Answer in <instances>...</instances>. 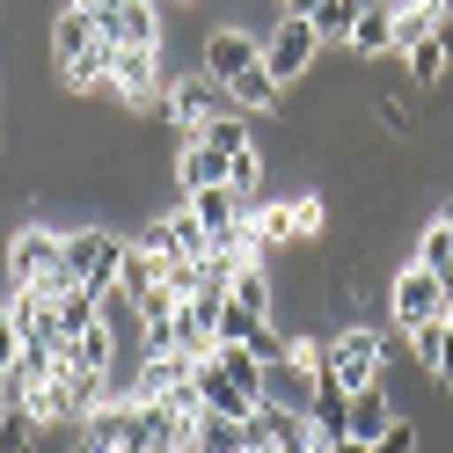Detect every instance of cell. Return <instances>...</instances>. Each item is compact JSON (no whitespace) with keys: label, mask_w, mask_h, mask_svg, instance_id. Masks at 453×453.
Wrapping results in <instances>:
<instances>
[{"label":"cell","mask_w":453,"mask_h":453,"mask_svg":"<svg viewBox=\"0 0 453 453\" xmlns=\"http://www.w3.org/2000/svg\"><path fill=\"white\" fill-rule=\"evenodd\" d=\"M388 424H395V410H388L380 388H365V395H351V403H344V439H358V446H373Z\"/></svg>","instance_id":"14"},{"label":"cell","mask_w":453,"mask_h":453,"mask_svg":"<svg viewBox=\"0 0 453 453\" xmlns=\"http://www.w3.org/2000/svg\"><path fill=\"white\" fill-rule=\"evenodd\" d=\"M329 453H365V446H358V439H336V446H329Z\"/></svg>","instance_id":"30"},{"label":"cell","mask_w":453,"mask_h":453,"mask_svg":"<svg viewBox=\"0 0 453 453\" xmlns=\"http://www.w3.org/2000/svg\"><path fill=\"white\" fill-rule=\"evenodd\" d=\"M190 388H197V403H205L212 417H242V424L257 417V395L226 380V373H219V358H205V365H197V373H190Z\"/></svg>","instance_id":"12"},{"label":"cell","mask_w":453,"mask_h":453,"mask_svg":"<svg viewBox=\"0 0 453 453\" xmlns=\"http://www.w3.org/2000/svg\"><path fill=\"white\" fill-rule=\"evenodd\" d=\"M446 315H453V278H446Z\"/></svg>","instance_id":"31"},{"label":"cell","mask_w":453,"mask_h":453,"mask_svg":"<svg viewBox=\"0 0 453 453\" xmlns=\"http://www.w3.org/2000/svg\"><path fill=\"white\" fill-rule=\"evenodd\" d=\"M226 300H234V307H249L257 322H271V307H278V286H271V278H264L257 264H242V271H234V286H226Z\"/></svg>","instance_id":"20"},{"label":"cell","mask_w":453,"mask_h":453,"mask_svg":"<svg viewBox=\"0 0 453 453\" xmlns=\"http://www.w3.org/2000/svg\"><path fill=\"white\" fill-rule=\"evenodd\" d=\"M190 453H249V424L242 417H197V432H190Z\"/></svg>","instance_id":"17"},{"label":"cell","mask_w":453,"mask_h":453,"mask_svg":"<svg viewBox=\"0 0 453 453\" xmlns=\"http://www.w3.org/2000/svg\"><path fill=\"white\" fill-rule=\"evenodd\" d=\"M315 51H322V37L307 30V15H278L271 30L257 37V59H264V73L278 81V88H293V81L315 66Z\"/></svg>","instance_id":"3"},{"label":"cell","mask_w":453,"mask_h":453,"mask_svg":"<svg viewBox=\"0 0 453 453\" xmlns=\"http://www.w3.org/2000/svg\"><path fill=\"white\" fill-rule=\"evenodd\" d=\"M96 37L110 51H161V15L154 0H110V8L96 15Z\"/></svg>","instance_id":"6"},{"label":"cell","mask_w":453,"mask_h":453,"mask_svg":"<svg viewBox=\"0 0 453 453\" xmlns=\"http://www.w3.org/2000/svg\"><path fill=\"white\" fill-rule=\"evenodd\" d=\"M132 446V395H110L96 417H81V453H125Z\"/></svg>","instance_id":"11"},{"label":"cell","mask_w":453,"mask_h":453,"mask_svg":"<svg viewBox=\"0 0 453 453\" xmlns=\"http://www.w3.org/2000/svg\"><path fill=\"white\" fill-rule=\"evenodd\" d=\"M242 147H249V118H219V125H205L197 139H183V154H176V183H183V197L205 190V183H226V161H234Z\"/></svg>","instance_id":"2"},{"label":"cell","mask_w":453,"mask_h":453,"mask_svg":"<svg viewBox=\"0 0 453 453\" xmlns=\"http://www.w3.org/2000/svg\"><path fill=\"white\" fill-rule=\"evenodd\" d=\"M226 96H234V110H242V118H264V110H286V88H278V81H271L264 66H249V73H242V81H234Z\"/></svg>","instance_id":"18"},{"label":"cell","mask_w":453,"mask_h":453,"mask_svg":"<svg viewBox=\"0 0 453 453\" xmlns=\"http://www.w3.org/2000/svg\"><path fill=\"white\" fill-rule=\"evenodd\" d=\"M0 453H37V424L22 417V410L0 417Z\"/></svg>","instance_id":"27"},{"label":"cell","mask_w":453,"mask_h":453,"mask_svg":"<svg viewBox=\"0 0 453 453\" xmlns=\"http://www.w3.org/2000/svg\"><path fill=\"white\" fill-rule=\"evenodd\" d=\"M249 66H264V59H257V30H234V22H219V30L205 37V73L219 81V88H234Z\"/></svg>","instance_id":"8"},{"label":"cell","mask_w":453,"mask_h":453,"mask_svg":"<svg viewBox=\"0 0 453 453\" xmlns=\"http://www.w3.org/2000/svg\"><path fill=\"white\" fill-rule=\"evenodd\" d=\"M417 446H424V432H417V417H395V424H388V432H380L373 446H365V453H417Z\"/></svg>","instance_id":"26"},{"label":"cell","mask_w":453,"mask_h":453,"mask_svg":"<svg viewBox=\"0 0 453 453\" xmlns=\"http://www.w3.org/2000/svg\"><path fill=\"white\" fill-rule=\"evenodd\" d=\"M264 403L286 417H315V365H307V336H293V358L264 365Z\"/></svg>","instance_id":"5"},{"label":"cell","mask_w":453,"mask_h":453,"mask_svg":"<svg viewBox=\"0 0 453 453\" xmlns=\"http://www.w3.org/2000/svg\"><path fill=\"white\" fill-rule=\"evenodd\" d=\"M161 118H168V132L197 139L205 125H219V118H242V110H234V96H226L205 66H197V73H176V81L161 88Z\"/></svg>","instance_id":"1"},{"label":"cell","mask_w":453,"mask_h":453,"mask_svg":"<svg viewBox=\"0 0 453 453\" xmlns=\"http://www.w3.org/2000/svg\"><path fill=\"white\" fill-rule=\"evenodd\" d=\"M161 234H168V264H205V257H212V242H205V226H197L190 205L168 212V219H161Z\"/></svg>","instance_id":"16"},{"label":"cell","mask_w":453,"mask_h":453,"mask_svg":"<svg viewBox=\"0 0 453 453\" xmlns=\"http://www.w3.org/2000/svg\"><path fill=\"white\" fill-rule=\"evenodd\" d=\"M286 219H293V242H315L322 226H329V205H322V190H300L293 205H286Z\"/></svg>","instance_id":"25"},{"label":"cell","mask_w":453,"mask_h":453,"mask_svg":"<svg viewBox=\"0 0 453 453\" xmlns=\"http://www.w3.org/2000/svg\"><path fill=\"white\" fill-rule=\"evenodd\" d=\"M417 271H432V278H453V205L424 219V234H417Z\"/></svg>","instance_id":"13"},{"label":"cell","mask_w":453,"mask_h":453,"mask_svg":"<svg viewBox=\"0 0 453 453\" xmlns=\"http://www.w3.org/2000/svg\"><path fill=\"white\" fill-rule=\"evenodd\" d=\"M365 8H373V0H315V8H307V30H315L322 44H351Z\"/></svg>","instance_id":"15"},{"label":"cell","mask_w":453,"mask_h":453,"mask_svg":"<svg viewBox=\"0 0 453 453\" xmlns=\"http://www.w3.org/2000/svg\"><path fill=\"white\" fill-rule=\"evenodd\" d=\"M59 249H66V234H51V226H22V234L8 242V278H15V286H37V278L59 264Z\"/></svg>","instance_id":"9"},{"label":"cell","mask_w":453,"mask_h":453,"mask_svg":"<svg viewBox=\"0 0 453 453\" xmlns=\"http://www.w3.org/2000/svg\"><path fill=\"white\" fill-rule=\"evenodd\" d=\"M226 190H234L242 205H257V197H264V147H257V139H249V147L226 161Z\"/></svg>","instance_id":"22"},{"label":"cell","mask_w":453,"mask_h":453,"mask_svg":"<svg viewBox=\"0 0 453 453\" xmlns=\"http://www.w3.org/2000/svg\"><path fill=\"white\" fill-rule=\"evenodd\" d=\"M278 8H286V0H278Z\"/></svg>","instance_id":"32"},{"label":"cell","mask_w":453,"mask_h":453,"mask_svg":"<svg viewBox=\"0 0 453 453\" xmlns=\"http://www.w3.org/2000/svg\"><path fill=\"white\" fill-rule=\"evenodd\" d=\"M110 88L132 110H161V51H110Z\"/></svg>","instance_id":"7"},{"label":"cell","mask_w":453,"mask_h":453,"mask_svg":"<svg viewBox=\"0 0 453 453\" xmlns=\"http://www.w3.org/2000/svg\"><path fill=\"white\" fill-rule=\"evenodd\" d=\"M0 315L15 322V336H22V344H51V336H59V300H51V293H37V286H15Z\"/></svg>","instance_id":"10"},{"label":"cell","mask_w":453,"mask_h":453,"mask_svg":"<svg viewBox=\"0 0 453 453\" xmlns=\"http://www.w3.org/2000/svg\"><path fill=\"white\" fill-rule=\"evenodd\" d=\"M96 315H103L96 293H66V300H59V336H51V344H73L81 329H96Z\"/></svg>","instance_id":"23"},{"label":"cell","mask_w":453,"mask_h":453,"mask_svg":"<svg viewBox=\"0 0 453 453\" xmlns=\"http://www.w3.org/2000/svg\"><path fill=\"white\" fill-rule=\"evenodd\" d=\"M344 51H358V59H388V51H395V15L380 8V0L358 15V30H351V44H344Z\"/></svg>","instance_id":"19"},{"label":"cell","mask_w":453,"mask_h":453,"mask_svg":"<svg viewBox=\"0 0 453 453\" xmlns=\"http://www.w3.org/2000/svg\"><path fill=\"white\" fill-rule=\"evenodd\" d=\"M264 329H271V322H257V315H249V307H234V300H226V307H219V322H212V336H219V344H242V351L257 344Z\"/></svg>","instance_id":"24"},{"label":"cell","mask_w":453,"mask_h":453,"mask_svg":"<svg viewBox=\"0 0 453 453\" xmlns=\"http://www.w3.org/2000/svg\"><path fill=\"white\" fill-rule=\"evenodd\" d=\"M388 315H395V329H424V322H439L446 315V278H432V271H417V264H403L388 278Z\"/></svg>","instance_id":"4"},{"label":"cell","mask_w":453,"mask_h":453,"mask_svg":"<svg viewBox=\"0 0 453 453\" xmlns=\"http://www.w3.org/2000/svg\"><path fill=\"white\" fill-rule=\"evenodd\" d=\"M15 358H22V336H15V322H8V315H0V365L15 373Z\"/></svg>","instance_id":"28"},{"label":"cell","mask_w":453,"mask_h":453,"mask_svg":"<svg viewBox=\"0 0 453 453\" xmlns=\"http://www.w3.org/2000/svg\"><path fill=\"white\" fill-rule=\"evenodd\" d=\"M8 410H15V373L0 365V417H8Z\"/></svg>","instance_id":"29"},{"label":"cell","mask_w":453,"mask_h":453,"mask_svg":"<svg viewBox=\"0 0 453 453\" xmlns=\"http://www.w3.org/2000/svg\"><path fill=\"white\" fill-rule=\"evenodd\" d=\"M73 358L88 365V373H103V380H110V365H118V329L96 315V329H81V336H73Z\"/></svg>","instance_id":"21"}]
</instances>
